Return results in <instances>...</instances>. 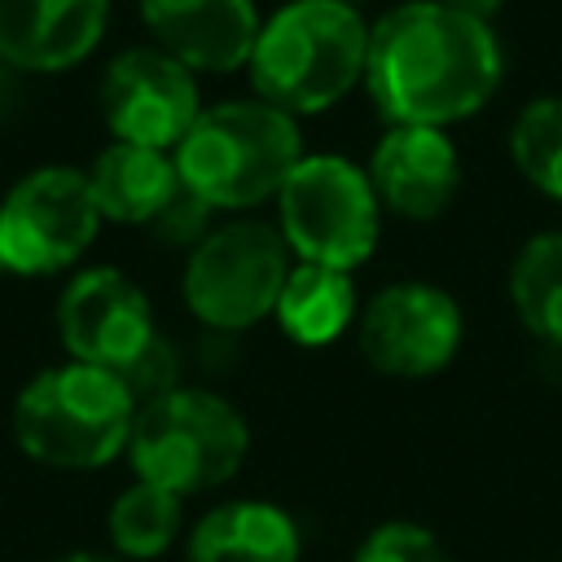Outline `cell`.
I'll return each mask as SVG.
<instances>
[{
  "instance_id": "obj_1",
  "label": "cell",
  "mask_w": 562,
  "mask_h": 562,
  "mask_svg": "<svg viewBox=\"0 0 562 562\" xmlns=\"http://www.w3.org/2000/svg\"><path fill=\"white\" fill-rule=\"evenodd\" d=\"M505 79L492 22L443 0H400L369 22L364 88L386 123L452 127L474 119Z\"/></svg>"
},
{
  "instance_id": "obj_24",
  "label": "cell",
  "mask_w": 562,
  "mask_h": 562,
  "mask_svg": "<svg viewBox=\"0 0 562 562\" xmlns=\"http://www.w3.org/2000/svg\"><path fill=\"white\" fill-rule=\"evenodd\" d=\"M443 4H452V9H461V13H474V18H483V22H492V18L505 9V0H443Z\"/></svg>"
},
{
  "instance_id": "obj_25",
  "label": "cell",
  "mask_w": 562,
  "mask_h": 562,
  "mask_svg": "<svg viewBox=\"0 0 562 562\" xmlns=\"http://www.w3.org/2000/svg\"><path fill=\"white\" fill-rule=\"evenodd\" d=\"M48 562H123V558L110 553V549H66V553H57Z\"/></svg>"
},
{
  "instance_id": "obj_12",
  "label": "cell",
  "mask_w": 562,
  "mask_h": 562,
  "mask_svg": "<svg viewBox=\"0 0 562 562\" xmlns=\"http://www.w3.org/2000/svg\"><path fill=\"white\" fill-rule=\"evenodd\" d=\"M382 211L426 224L439 220L461 193V154L448 127L391 123L364 162Z\"/></svg>"
},
{
  "instance_id": "obj_21",
  "label": "cell",
  "mask_w": 562,
  "mask_h": 562,
  "mask_svg": "<svg viewBox=\"0 0 562 562\" xmlns=\"http://www.w3.org/2000/svg\"><path fill=\"white\" fill-rule=\"evenodd\" d=\"M351 562H452V553L430 527L408 518H386L356 544Z\"/></svg>"
},
{
  "instance_id": "obj_3",
  "label": "cell",
  "mask_w": 562,
  "mask_h": 562,
  "mask_svg": "<svg viewBox=\"0 0 562 562\" xmlns=\"http://www.w3.org/2000/svg\"><path fill=\"white\" fill-rule=\"evenodd\" d=\"M180 184L215 211H255L281 193L303 158L299 119L263 97L202 105L184 140L171 149Z\"/></svg>"
},
{
  "instance_id": "obj_7",
  "label": "cell",
  "mask_w": 562,
  "mask_h": 562,
  "mask_svg": "<svg viewBox=\"0 0 562 562\" xmlns=\"http://www.w3.org/2000/svg\"><path fill=\"white\" fill-rule=\"evenodd\" d=\"M272 202L277 228L299 263L356 272L382 237L373 180L342 154H303Z\"/></svg>"
},
{
  "instance_id": "obj_5",
  "label": "cell",
  "mask_w": 562,
  "mask_h": 562,
  "mask_svg": "<svg viewBox=\"0 0 562 562\" xmlns=\"http://www.w3.org/2000/svg\"><path fill=\"white\" fill-rule=\"evenodd\" d=\"M250 452V426L233 400L211 386H176L136 408L127 465L136 479L176 496L224 487Z\"/></svg>"
},
{
  "instance_id": "obj_22",
  "label": "cell",
  "mask_w": 562,
  "mask_h": 562,
  "mask_svg": "<svg viewBox=\"0 0 562 562\" xmlns=\"http://www.w3.org/2000/svg\"><path fill=\"white\" fill-rule=\"evenodd\" d=\"M215 228V206H206L198 193H189L184 184H180V193L158 211V220L149 224V233L162 241V246H171V250H193L206 233Z\"/></svg>"
},
{
  "instance_id": "obj_6",
  "label": "cell",
  "mask_w": 562,
  "mask_h": 562,
  "mask_svg": "<svg viewBox=\"0 0 562 562\" xmlns=\"http://www.w3.org/2000/svg\"><path fill=\"white\" fill-rule=\"evenodd\" d=\"M290 246L277 224L237 215L215 224L180 272V299L189 316L211 334H246L272 316L277 294L290 277Z\"/></svg>"
},
{
  "instance_id": "obj_23",
  "label": "cell",
  "mask_w": 562,
  "mask_h": 562,
  "mask_svg": "<svg viewBox=\"0 0 562 562\" xmlns=\"http://www.w3.org/2000/svg\"><path fill=\"white\" fill-rule=\"evenodd\" d=\"M119 378L127 382V391L136 395V404H145L154 395H167V391L180 386V351L162 334H154V342L132 364H123Z\"/></svg>"
},
{
  "instance_id": "obj_13",
  "label": "cell",
  "mask_w": 562,
  "mask_h": 562,
  "mask_svg": "<svg viewBox=\"0 0 562 562\" xmlns=\"http://www.w3.org/2000/svg\"><path fill=\"white\" fill-rule=\"evenodd\" d=\"M140 18L154 44L193 75L241 70L263 22L255 0H140Z\"/></svg>"
},
{
  "instance_id": "obj_19",
  "label": "cell",
  "mask_w": 562,
  "mask_h": 562,
  "mask_svg": "<svg viewBox=\"0 0 562 562\" xmlns=\"http://www.w3.org/2000/svg\"><path fill=\"white\" fill-rule=\"evenodd\" d=\"M509 307L544 347L562 351V228L527 237L509 263Z\"/></svg>"
},
{
  "instance_id": "obj_9",
  "label": "cell",
  "mask_w": 562,
  "mask_h": 562,
  "mask_svg": "<svg viewBox=\"0 0 562 562\" xmlns=\"http://www.w3.org/2000/svg\"><path fill=\"white\" fill-rule=\"evenodd\" d=\"M465 338L457 294L435 281L408 277L382 285L356 316L360 356L386 378H435L443 373Z\"/></svg>"
},
{
  "instance_id": "obj_17",
  "label": "cell",
  "mask_w": 562,
  "mask_h": 562,
  "mask_svg": "<svg viewBox=\"0 0 562 562\" xmlns=\"http://www.w3.org/2000/svg\"><path fill=\"white\" fill-rule=\"evenodd\" d=\"M360 316V299L351 272L321 268V263H290V277L277 294L272 321L299 347H329L338 342Z\"/></svg>"
},
{
  "instance_id": "obj_4",
  "label": "cell",
  "mask_w": 562,
  "mask_h": 562,
  "mask_svg": "<svg viewBox=\"0 0 562 562\" xmlns=\"http://www.w3.org/2000/svg\"><path fill=\"white\" fill-rule=\"evenodd\" d=\"M136 408V395L114 369L61 360L18 391L13 443L44 470H105L127 452Z\"/></svg>"
},
{
  "instance_id": "obj_16",
  "label": "cell",
  "mask_w": 562,
  "mask_h": 562,
  "mask_svg": "<svg viewBox=\"0 0 562 562\" xmlns=\"http://www.w3.org/2000/svg\"><path fill=\"white\" fill-rule=\"evenodd\" d=\"M88 189L105 224L149 228L158 211L180 193V171L167 149L110 140L88 167Z\"/></svg>"
},
{
  "instance_id": "obj_14",
  "label": "cell",
  "mask_w": 562,
  "mask_h": 562,
  "mask_svg": "<svg viewBox=\"0 0 562 562\" xmlns=\"http://www.w3.org/2000/svg\"><path fill=\"white\" fill-rule=\"evenodd\" d=\"M110 0H0V61L57 75L79 66L105 35Z\"/></svg>"
},
{
  "instance_id": "obj_10",
  "label": "cell",
  "mask_w": 562,
  "mask_h": 562,
  "mask_svg": "<svg viewBox=\"0 0 562 562\" xmlns=\"http://www.w3.org/2000/svg\"><path fill=\"white\" fill-rule=\"evenodd\" d=\"M53 325L66 360L101 364L114 373L132 364L158 334L149 294L114 263L75 268L57 294Z\"/></svg>"
},
{
  "instance_id": "obj_20",
  "label": "cell",
  "mask_w": 562,
  "mask_h": 562,
  "mask_svg": "<svg viewBox=\"0 0 562 562\" xmlns=\"http://www.w3.org/2000/svg\"><path fill=\"white\" fill-rule=\"evenodd\" d=\"M509 162L536 193L562 202V92L536 97L514 114Z\"/></svg>"
},
{
  "instance_id": "obj_18",
  "label": "cell",
  "mask_w": 562,
  "mask_h": 562,
  "mask_svg": "<svg viewBox=\"0 0 562 562\" xmlns=\"http://www.w3.org/2000/svg\"><path fill=\"white\" fill-rule=\"evenodd\" d=\"M184 536V496L132 479L105 509V540L110 553L123 562H154Z\"/></svg>"
},
{
  "instance_id": "obj_11",
  "label": "cell",
  "mask_w": 562,
  "mask_h": 562,
  "mask_svg": "<svg viewBox=\"0 0 562 562\" xmlns=\"http://www.w3.org/2000/svg\"><path fill=\"white\" fill-rule=\"evenodd\" d=\"M198 114H202L198 75L158 44L119 53L101 75V119L114 140L171 154Z\"/></svg>"
},
{
  "instance_id": "obj_27",
  "label": "cell",
  "mask_w": 562,
  "mask_h": 562,
  "mask_svg": "<svg viewBox=\"0 0 562 562\" xmlns=\"http://www.w3.org/2000/svg\"><path fill=\"white\" fill-rule=\"evenodd\" d=\"M347 4H356V0H347Z\"/></svg>"
},
{
  "instance_id": "obj_8",
  "label": "cell",
  "mask_w": 562,
  "mask_h": 562,
  "mask_svg": "<svg viewBox=\"0 0 562 562\" xmlns=\"http://www.w3.org/2000/svg\"><path fill=\"white\" fill-rule=\"evenodd\" d=\"M88 171L48 162L26 171L0 198V277L70 272L101 233Z\"/></svg>"
},
{
  "instance_id": "obj_2",
  "label": "cell",
  "mask_w": 562,
  "mask_h": 562,
  "mask_svg": "<svg viewBox=\"0 0 562 562\" xmlns=\"http://www.w3.org/2000/svg\"><path fill=\"white\" fill-rule=\"evenodd\" d=\"M369 22L347 0H285L259 22L250 88L268 105L303 119L325 114L364 83Z\"/></svg>"
},
{
  "instance_id": "obj_15",
  "label": "cell",
  "mask_w": 562,
  "mask_h": 562,
  "mask_svg": "<svg viewBox=\"0 0 562 562\" xmlns=\"http://www.w3.org/2000/svg\"><path fill=\"white\" fill-rule=\"evenodd\" d=\"M303 531L290 509L259 496L211 505L184 536V562H299Z\"/></svg>"
},
{
  "instance_id": "obj_26",
  "label": "cell",
  "mask_w": 562,
  "mask_h": 562,
  "mask_svg": "<svg viewBox=\"0 0 562 562\" xmlns=\"http://www.w3.org/2000/svg\"><path fill=\"white\" fill-rule=\"evenodd\" d=\"M4 79H9V66L0 61V97H4Z\"/></svg>"
}]
</instances>
